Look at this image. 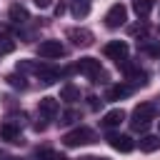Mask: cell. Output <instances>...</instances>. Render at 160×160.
<instances>
[{
  "mask_svg": "<svg viewBox=\"0 0 160 160\" xmlns=\"http://www.w3.org/2000/svg\"><path fill=\"white\" fill-rule=\"evenodd\" d=\"M155 112H158L155 102H140V105L132 110L130 128H132L135 132H142V130H148V125H150V120L155 118Z\"/></svg>",
  "mask_w": 160,
  "mask_h": 160,
  "instance_id": "6da1fadb",
  "label": "cell"
},
{
  "mask_svg": "<svg viewBox=\"0 0 160 160\" xmlns=\"http://www.w3.org/2000/svg\"><path fill=\"white\" fill-rule=\"evenodd\" d=\"M75 70L82 72L85 78H90L92 82H105L108 80V75H105V70H102V65H100L98 58H80L78 65H75Z\"/></svg>",
  "mask_w": 160,
  "mask_h": 160,
  "instance_id": "7a4b0ae2",
  "label": "cell"
},
{
  "mask_svg": "<svg viewBox=\"0 0 160 160\" xmlns=\"http://www.w3.org/2000/svg\"><path fill=\"white\" fill-rule=\"evenodd\" d=\"M90 142H95V132L90 128H75V130L62 135L65 148H80V145H90Z\"/></svg>",
  "mask_w": 160,
  "mask_h": 160,
  "instance_id": "3957f363",
  "label": "cell"
},
{
  "mask_svg": "<svg viewBox=\"0 0 160 160\" xmlns=\"http://www.w3.org/2000/svg\"><path fill=\"white\" fill-rule=\"evenodd\" d=\"M125 20H128V8H125L122 2L110 5V10L105 12V25H108L110 30H115V28L125 25Z\"/></svg>",
  "mask_w": 160,
  "mask_h": 160,
  "instance_id": "277c9868",
  "label": "cell"
},
{
  "mask_svg": "<svg viewBox=\"0 0 160 160\" xmlns=\"http://www.w3.org/2000/svg\"><path fill=\"white\" fill-rule=\"evenodd\" d=\"M68 40L72 42V45H78V48H90L92 45V40H95V35L88 30V28H68Z\"/></svg>",
  "mask_w": 160,
  "mask_h": 160,
  "instance_id": "5b68a950",
  "label": "cell"
},
{
  "mask_svg": "<svg viewBox=\"0 0 160 160\" xmlns=\"http://www.w3.org/2000/svg\"><path fill=\"white\" fill-rule=\"evenodd\" d=\"M38 55L45 58V60H52V58H62L65 55V45L60 40H42L38 45Z\"/></svg>",
  "mask_w": 160,
  "mask_h": 160,
  "instance_id": "8992f818",
  "label": "cell"
},
{
  "mask_svg": "<svg viewBox=\"0 0 160 160\" xmlns=\"http://www.w3.org/2000/svg\"><path fill=\"white\" fill-rule=\"evenodd\" d=\"M128 42L125 40H110L105 48H102V52H105V58H110V60H115V62H120V60H125L128 58Z\"/></svg>",
  "mask_w": 160,
  "mask_h": 160,
  "instance_id": "52a82bcc",
  "label": "cell"
},
{
  "mask_svg": "<svg viewBox=\"0 0 160 160\" xmlns=\"http://www.w3.org/2000/svg\"><path fill=\"white\" fill-rule=\"evenodd\" d=\"M108 142H110V148L118 150V152H130V150L135 148V142H132L130 135H108Z\"/></svg>",
  "mask_w": 160,
  "mask_h": 160,
  "instance_id": "ba28073f",
  "label": "cell"
},
{
  "mask_svg": "<svg viewBox=\"0 0 160 160\" xmlns=\"http://www.w3.org/2000/svg\"><path fill=\"white\" fill-rule=\"evenodd\" d=\"M0 140H8V142H22L20 138V128L12 122V120H5L0 125Z\"/></svg>",
  "mask_w": 160,
  "mask_h": 160,
  "instance_id": "9c48e42d",
  "label": "cell"
},
{
  "mask_svg": "<svg viewBox=\"0 0 160 160\" xmlns=\"http://www.w3.org/2000/svg\"><path fill=\"white\" fill-rule=\"evenodd\" d=\"M58 110H60V102L55 100V98H42L40 102H38V112L42 115V118H55L58 115Z\"/></svg>",
  "mask_w": 160,
  "mask_h": 160,
  "instance_id": "30bf717a",
  "label": "cell"
},
{
  "mask_svg": "<svg viewBox=\"0 0 160 160\" xmlns=\"http://www.w3.org/2000/svg\"><path fill=\"white\" fill-rule=\"evenodd\" d=\"M132 92V88L130 85H125V82H118V85H110L108 88V92H105V100H122V98H128Z\"/></svg>",
  "mask_w": 160,
  "mask_h": 160,
  "instance_id": "8fae6325",
  "label": "cell"
},
{
  "mask_svg": "<svg viewBox=\"0 0 160 160\" xmlns=\"http://www.w3.org/2000/svg\"><path fill=\"white\" fill-rule=\"evenodd\" d=\"M122 120H125V110H122V108L108 110V112L102 115V125H105V128H118Z\"/></svg>",
  "mask_w": 160,
  "mask_h": 160,
  "instance_id": "7c38bea8",
  "label": "cell"
},
{
  "mask_svg": "<svg viewBox=\"0 0 160 160\" xmlns=\"http://www.w3.org/2000/svg\"><path fill=\"white\" fill-rule=\"evenodd\" d=\"M8 15H10V20H12L15 25H22V22H28V20H30V12H28L22 5H10Z\"/></svg>",
  "mask_w": 160,
  "mask_h": 160,
  "instance_id": "4fadbf2b",
  "label": "cell"
},
{
  "mask_svg": "<svg viewBox=\"0 0 160 160\" xmlns=\"http://www.w3.org/2000/svg\"><path fill=\"white\" fill-rule=\"evenodd\" d=\"M152 8H155V0H132V10H135V15L142 18V20L152 12Z\"/></svg>",
  "mask_w": 160,
  "mask_h": 160,
  "instance_id": "5bb4252c",
  "label": "cell"
},
{
  "mask_svg": "<svg viewBox=\"0 0 160 160\" xmlns=\"http://www.w3.org/2000/svg\"><path fill=\"white\" fill-rule=\"evenodd\" d=\"M35 75L40 78V82H42V85H52V82L60 78V72H58L55 68H45V65H40V70H38Z\"/></svg>",
  "mask_w": 160,
  "mask_h": 160,
  "instance_id": "9a60e30c",
  "label": "cell"
},
{
  "mask_svg": "<svg viewBox=\"0 0 160 160\" xmlns=\"http://www.w3.org/2000/svg\"><path fill=\"white\" fill-rule=\"evenodd\" d=\"M60 100H65V102H75V100H80V88H75L72 82H65V85L60 88Z\"/></svg>",
  "mask_w": 160,
  "mask_h": 160,
  "instance_id": "2e32d148",
  "label": "cell"
},
{
  "mask_svg": "<svg viewBox=\"0 0 160 160\" xmlns=\"http://www.w3.org/2000/svg\"><path fill=\"white\" fill-rule=\"evenodd\" d=\"M160 148V138L158 135H145L142 140H140V150L142 152H155Z\"/></svg>",
  "mask_w": 160,
  "mask_h": 160,
  "instance_id": "e0dca14e",
  "label": "cell"
},
{
  "mask_svg": "<svg viewBox=\"0 0 160 160\" xmlns=\"http://www.w3.org/2000/svg\"><path fill=\"white\" fill-rule=\"evenodd\" d=\"M70 12H72L75 18H85V15L90 12V2H88V0H75L72 8H70Z\"/></svg>",
  "mask_w": 160,
  "mask_h": 160,
  "instance_id": "ac0fdd59",
  "label": "cell"
},
{
  "mask_svg": "<svg viewBox=\"0 0 160 160\" xmlns=\"http://www.w3.org/2000/svg\"><path fill=\"white\" fill-rule=\"evenodd\" d=\"M5 80H8V85H10V88H20V90H25V88H28V82H25V78H22L20 72H10Z\"/></svg>",
  "mask_w": 160,
  "mask_h": 160,
  "instance_id": "d6986e66",
  "label": "cell"
},
{
  "mask_svg": "<svg viewBox=\"0 0 160 160\" xmlns=\"http://www.w3.org/2000/svg\"><path fill=\"white\" fill-rule=\"evenodd\" d=\"M142 52L150 55V58H160V42H145L142 45Z\"/></svg>",
  "mask_w": 160,
  "mask_h": 160,
  "instance_id": "ffe728a7",
  "label": "cell"
},
{
  "mask_svg": "<svg viewBox=\"0 0 160 160\" xmlns=\"http://www.w3.org/2000/svg\"><path fill=\"white\" fill-rule=\"evenodd\" d=\"M12 50H15V40L0 38V55H8V52H12Z\"/></svg>",
  "mask_w": 160,
  "mask_h": 160,
  "instance_id": "44dd1931",
  "label": "cell"
},
{
  "mask_svg": "<svg viewBox=\"0 0 160 160\" xmlns=\"http://www.w3.org/2000/svg\"><path fill=\"white\" fill-rule=\"evenodd\" d=\"M78 118H80V115H78V110H65V112H62V120H60V122H62V125H70V122H75Z\"/></svg>",
  "mask_w": 160,
  "mask_h": 160,
  "instance_id": "7402d4cb",
  "label": "cell"
},
{
  "mask_svg": "<svg viewBox=\"0 0 160 160\" xmlns=\"http://www.w3.org/2000/svg\"><path fill=\"white\" fill-rule=\"evenodd\" d=\"M38 160H65V158L52 152V150H42V152H38Z\"/></svg>",
  "mask_w": 160,
  "mask_h": 160,
  "instance_id": "603a6c76",
  "label": "cell"
},
{
  "mask_svg": "<svg viewBox=\"0 0 160 160\" xmlns=\"http://www.w3.org/2000/svg\"><path fill=\"white\" fill-rule=\"evenodd\" d=\"M130 35H145V25H132L130 28Z\"/></svg>",
  "mask_w": 160,
  "mask_h": 160,
  "instance_id": "cb8c5ba5",
  "label": "cell"
},
{
  "mask_svg": "<svg viewBox=\"0 0 160 160\" xmlns=\"http://www.w3.org/2000/svg\"><path fill=\"white\" fill-rule=\"evenodd\" d=\"M32 2H35L40 10H45V8H50V5H52V0H32Z\"/></svg>",
  "mask_w": 160,
  "mask_h": 160,
  "instance_id": "d4e9b609",
  "label": "cell"
},
{
  "mask_svg": "<svg viewBox=\"0 0 160 160\" xmlns=\"http://www.w3.org/2000/svg\"><path fill=\"white\" fill-rule=\"evenodd\" d=\"M65 10H68V5H65V2H58V5H55V15H58V18H60Z\"/></svg>",
  "mask_w": 160,
  "mask_h": 160,
  "instance_id": "484cf974",
  "label": "cell"
},
{
  "mask_svg": "<svg viewBox=\"0 0 160 160\" xmlns=\"http://www.w3.org/2000/svg\"><path fill=\"white\" fill-rule=\"evenodd\" d=\"M88 100H90V108H92V110H95V108L100 105V102H98V98H88Z\"/></svg>",
  "mask_w": 160,
  "mask_h": 160,
  "instance_id": "4316f807",
  "label": "cell"
},
{
  "mask_svg": "<svg viewBox=\"0 0 160 160\" xmlns=\"http://www.w3.org/2000/svg\"><path fill=\"white\" fill-rule=\"evenodd\" d=\"M5 160H20V158H15V155H8V158H5Z\"/></svg>",
  "mask_w": 160,
  "mask_h": 160,
  "instance_id": "83f0119b",
  "label": "cell"
},
{
  "mask_svg": "<svg viewBox=\"0 0 160 160\" xmlns=\"http://www.w3.org/2000/svg\"><path fill=\"white\" fill-rule=\"evenodd\" d=\"M98 160H108V158H98Z\"/></svg>",
  "mask_w": 160,
  "mask_h": 160,
  "instance_id": "f1b7e54d",
  "label": "cell"
}]
</instances>
